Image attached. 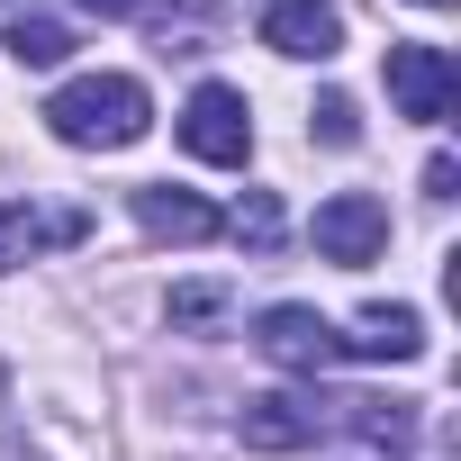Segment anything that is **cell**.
Masks as SVG:
<instances>
[{
	"label": "cell",
	"instance_id": "cell-6",
	"mask_svg": "<svg viewBox=\"0 0 461 461\" xmlns=\"http://www.w3.org/2000/svg\"><path fill=\"white\" fill-rule=\"evenodd\" d=\"M263 46L290 55V64H326V55H344V10L335 0H272L263 10Z\"/></svg>",
	"mask_w": 461,
	"mask_h": 461
},
{
	"label": "cell",
	"instance_id": "cell-12",
	"mask_svg": "<svg viewBox=\"0 0 461 461\" xmlns=\"http://www.w3.org/2000/svg\"><path fill=\"white\" fill-rule=\"evenodd\" d=\"M344 407H353L344 425H353L362 443H389V452H407V443H416V416H407L398 398H344Z\"/></svg>",
	"mask_w": 461,
	"mask_h": 461
},
{
	"label": "cell",
	"instance_id": "cell-1",
	"mask_svg": "<svg viewBox=\"0 0 461 461\" xmlns=\"http://www.w3.org/2000/svg\"><path fill=\"white\" fill-rule=\"evenodd\" d=\"M46 127L64 145H82V154H118V145H136L154 127V100H145L136 73H82V82H64L46 100Z\"/></svg>",
	"mask_w": 461,
	"mask_h": 461
},
{
	"label": "cell",
	"instance_id": "cell-13",
	"mask_svg": "<svg viewBox=\"0 0 461 461\" xmlns=\"http://www.w3.org/2000/svg\"><path fill=\"white\" fill-rule=\"evenodd\" d=\"M226 308H236V299H226L217 281H181V290H172V326H217Z\"/></svg>",
	"mask_w": 461,
	"mask_h": 461
},
{
	"label": "cell",
	"instance_id": "cell-20",
	"mask_svg": "<svg viewBox=\"0 0 461 461\" xmlns=\"http://www.w3.org/2000/svg\"><path fill=\"white\" fill-rule=\"evenodd\" d=\"M0 10H10V0H0Z\"/></svg>",
	"mask_w": 461,
	"mask_h": 461
},
{
	"label": "cell",
	"instance_id": "cell-16",
	"mask_svg": "<svg viewBox=\"0 0 461 461\" xmlns=\"http://www.w3.org/2000/svg\"><path fill=\"white\" fill-rule=\"evenodd\" d=\"M452 190H461V163L434 154V163H425V199H452Z\"/></svg>",
	"mask_w": 461,
	"mask_h": 461
},
{
	"label": "cell",
	"instance_id": "cell-2",
	"mask_svg": "<svg viewBox=\"0 0 461 461\" xmlns=\"http://www.w3.org/2000/svg\"><path fill=\"white\" fill-rule=\"evenodd\" d=\"M389 100H398V118L443 127L452 100H461V64L443 46H389Z\"/></svg>",
	"mask_w": 461,
	"mask_h": 461
},
{
	"label": "cell",
	"instance_id": "cell-7",
	"mask_svg": "<svg viewBox=\"0 0 461 461\" xmlns=\"http://www.w3.org/2000/svg\"><path fill=\"white\" fill-rule=\"evenodd\" d=\"M127 208H136V226H145L154 245H208V236H226V217H217L199 190H172V181L127 190Z\"/></svg>",
	"mask_w": 461,
	"mask_h": 461
},
{
	"label": "cell",
	"instance_id": "cell-17",
	"mask_svg": "<svg viewBox=\"0 0 461 461\" xmlns=\"http://www.w3.org/2000/svg\"><path fill=\"white\" fill-rule=\"evenodd\" d=\"M82 10H100V19H127V10H145V0H82Z\"/></svg>",
	"mask_w": 461,
	"mask_h": 461
},
{
	"label": "cell",
	"instance_id": "cell-11",
	"mask_svg": "<svg viewBox=\"0 0 461 461\" xmlns=\"http://www.w3.org/2000/svg\"><path fill=\"white\" fill-rule=\"evenodd\" d=\"M0 46H10V64H28V73H55V64L73 55V28L28 10V19H10V37H0Z\"/></svg>",
	"mask_w": 461,
	"mask_h": 461
},
{
	"label": "cell",
	"instance_id": "cell-19",
	"mask_svg": "<svg viewBox=\"0 0 461 461\" xmlns=\"http://www.w3.org/2000/svg\"><path fill=\"white\" fill-rule=\"evenodd\" d=\"M0 398H10V380H0Z\"/></svg>",
	"mask_w": 461,
	"mask_h": 461
},
{
	"label": "cell",
	"instance_id": "cell-10",
	"mask_svg": "<svg viewBox=\"0 0 461 461\" xmlns=\"http://www.w3.org/2000/svg\"><path fill=\"white\" fill-rule=\"evenodd\" d=\"M82 208H55V217H37L28 199H0V272H10V263H28L37 245H82Z\"/></svg>",
	"mask_w": 461,
	"mask_h": 461
},
{
	"label": "cell",
	"instance_id": "cell-14",
	"mask_svg": "<svg viewBox=\"0 0 461 461\" xmlns=\"http://www.w3.org/2000/svg\"><path fill=\"white\" fill-rule=\"evenodd\" d=\"M236 236H245L254 254H272V245H281V199H272V190H254V199L236 208Z\"/></svg>",
	"mask_w": 461,
	"mask_h": 461
},
{
	"label": "cell",
	"instance_id": "cell-15",
	"mask_svg": "<svg viewBox=\"0 0 461 461\" xmlns=\"http://www.w3.org/2000/svg\"><path fill=\"white\" fill-rule=\"evenodd\" d=\"M317 136H326V145H353V136H362V109H353L344 91H326V100H317Z\"/></svg>",
	"mask_w": 461,
	"mask_h": 461
},
{
	"label": "cell",
	"instance_id": "cell-3",
	"mask_svg": "<svg viewBox=\"0 0 461 461\" xmlns=\"http://www.w3.org/2000/svg\"><path fill=\"white\" fill-rule=\"evenodd\" d=\"M181 145H190L199 163H245V154H254V109H245V91L199 82L190 109H181Z\"/></svg>",
	"mask_w": 461,
	"mask_h": 461
},
{
	"label": "cell",
	"instance_id": "cell-8",
	"mask_svg": "<svg viewBox=\"0 0 461 461\" xmlns=\"http://www.w3.org/2000/svg\"><path fill=\"white\" fill-rule=\"evenodd\" d=\"M317 398H299V389H263V398H245V416H236V434H245V452H299V443H317Z\"/></svg>",
	"mask_w": 461,
	"mask_h": 461
},
{
	"label": "cell",
	"instance_id": "cell-18",
	"mask_svg": "<svg viewBox=\"0 0 461 461\" xmlns=\"http://www.w3.org/2000/svg\"><path fill=\"white\" fill-rule=\"evenodd\" d=\"M425 10H452V0H425Z\"/></svg>",
	"mask_w": 461,
	"mask_h": 461
},
{
	"label": "cell",
	"instance_id": "cell-9",
	"mask_svg": "<svg viewBox=\"0 0 461 461\" xmlns=\"http://www.w3.org/2000/svg\"><path fill=\"white\" fill-rule=\"evenodd\" d=\"M335 344H344V362H416L425 353V317L416 308H362Z\"/></svg>",
	"mask_w": 461,
	"mask_h": 461
},
{
	"label": "cell",
	"instance_id": "cell-5",
	"mask_svg": "<svg viewBox=\"0 0 461 461\" xmlns=\"http://www.w3.org/2000/svg\"><path fill=\"white\" fill-rule=\"evenodd\" d=\"M254 344L281 362V371H326V362H344V344H335V326L317 317V308H299V299H281V308H263L254 317Z\"/></svg>",
	"mask_w": 461,
	"mask_h": 461
},
{
	"label": "cell",
	"instance_id": "cell-4",
	"mask_svg": "<svg viewBox=\"0 0 461 461\" xmlns=\"http://www.w3.org/2000/svg\"><path fill=\"white\" fill-rule=\"evenodd\" d=\"M380 245H389V208H380L371 190H335V199L317 208V254H326V263L362 272Z\"/></svg>",
	"mask_w": 461,
	"mask_h": 461
}]
</instances>
